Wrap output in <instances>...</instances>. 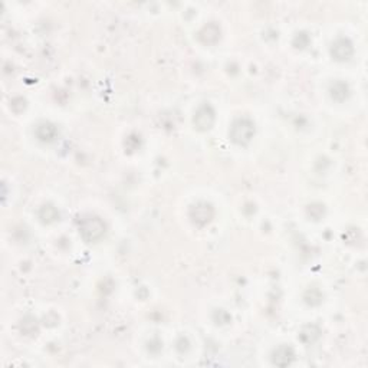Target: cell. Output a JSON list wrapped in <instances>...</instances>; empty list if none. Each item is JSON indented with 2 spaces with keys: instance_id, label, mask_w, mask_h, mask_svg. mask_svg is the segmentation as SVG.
I'll return each mask as SVG.
<instances>
[{
  "instance_id": "cell-1",
  "label": "cell",
  "mask_w": 368,
  "mask_h": 368,
  "mask_svg": "<svg viewBox=\"0 0 368 368\" xmlns=\"http://www.w3.org/2000/svg\"><path fill=\"white\" fill-rule=\"evenodd\" d=\"M79 230L86 242H97L105 234V223L97 216H89L82 219Z\"/></svg>"
},
{
  "instance_id": "cell-2",
  "label": "cell",
  "mask_w": 368,
  "mask_h": 368,
  "mask_svg": "<svg viewBox=\"0 0 368 368\" xmlns=\"http://www.w3.org/2000/svg\"><path fill=\"white\" fill-rule=\"evenodd\" d=\"M253 134H255V126L246 118L237 119L230 130V137L237 144H248L252 140Z\"/></svg>"
},
{
  "instance_id": "cell-3",
  "label": "cell",
  "mask_w": 368,
  "mask_h": 368,
  "mask_svg": "<svg viewBox=\"0 0 368 368\" xmlns=\"http://www.w3.org/2000/svg\"><path fill=\"white\" fill-rule=\"evenodd\" d=\"M214 122V111L210 105H201L200 108L197 109L196 117H194V124L200 130V131H207L211 128Z\"/></svg>"
},
{
  "instance_id": "cell-4",
  "label": "cell",
  "mask_w": 368,
  "mask_h": 368,
  "mask_svg": "<svg viewBox=\"0 0 368 368\" xmlns=\"http://www.w3.org/2000/svg\"><path fill=\"white\" fill-rule=\"evenodd\" d=\"M213 218V209L206 203H199L196 204L192 210V219L196 225H207Z\"/></svg>"
},
{
  "instance_id": "cell-5",
  "label": "cell",
  "mask_w": 368,
  "mask_h": 368,
  "mask_svg": "<svg viewBox=\"0 0 368 368\" xmlns=\"http://www.w3.org/2000/svg\"><path fill=\"white\" fill-rule=\"evenodd\" d=\"M332 55H334L336 59H340V60L350 58L352 55L351 42L347 41V39H338V41L332 45Z\"/></svg>"
},
{
  "instance_id": "cell-6",
  "label": "cell",
  "mask_w": 368,
  "mask_h": 368,
  "mask_svg": "<svg viewBox=\"0 0 368 368\" xmlns=\"http://www.w3.org/2000/svg\"><path fill=\"white\" fill-rule=\"evenodd\" d=\"M293 358V352L291 348L288 347H281L278 348L273 354V362L278 364V365H286L289 364Z\"/></svg>"
},
{
  "instance_id": "cell-7",
  "label": "cell",
  "mask_w": 368,
  "mask_h": 368,
  "mask_svg": "<svg viewBox=\"0 0 368 368\" xmlns=\"http://www.w3.org/2000/svg\"><path fill=\"white\" fill-rule=\"evenodd\" d=\"M210 30H211V25H207L201 30L200 39L204 43H214L219 39V36H220V29H219L218 26L213 29V32H210Z\"/></svg>"
},
{
  "instance_id": "cell-8",
  "label": "cell",
  "mask_w": 368,
  "mask_h": 368,
  "mask_svg": "<svg viewBox=\"0 0 368 368\" xmlns=\"http://www.w3.org/2000/svg\"><path fill=\"white\" fill-rule=\"evenodd\" d=\"M36 134L42 141H50V140H53V137L56 134V128L50 126V124H42V126L38 127Z\"/></svg>"
},
{
  "instance_id": "cell-9",
  "label": "cell",
  "mask_w": 368,
  "mask_h": 368,
  "mask_svg": "<svg viewBox=\"0 0 368 368\" xmlns=\"http://www.w3.org/2000/svg\"><path fill=\"white\" fill-rule=\"evenodd\" d=\"M331 95H332V98H335V100H338V95H341L340 101L345 100L347 95H348V86L343 84V82H336V84L331 88Z\"/></svg>"
},
{
  "instance_id": "cell-10",
  "label": "cell",
  "mask_w": 368,
  "mask_h": 368,
  "mask_svg": "<svg viewBox=\"0 0 368 368\" xmlns=\"http://www.w3.org/2000/svg\"><path fill=\"white\" fill-rule=\"evenodd\" d=\"M58 218V211L53 206H43V209L41 210V219L43 222H53L55 219Z\"/></svg>"
}]
</instances>
